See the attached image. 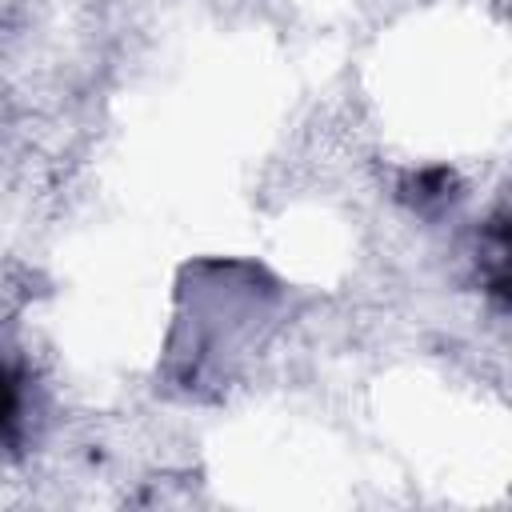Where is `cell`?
Here are the masks:
<instances>
[{"label": "cell", "instance_id": "cell-1", "mask_svg": "<svg viewBox=\"0 0 512 512\" xmlns=\"http://www.w3.org/2000/svg\"><path fill=\"white\" fill-rule=\"evenodd\" d=\"M20 408H24V392H20V376L0 364V440H12L20 428Z\"/></svg>", "mask_w": 512, "mask_h": 512}]
</instances>
